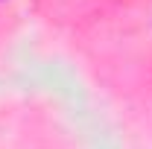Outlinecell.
I'll return each mask as SVG.
<instances>
[]
</instances>
